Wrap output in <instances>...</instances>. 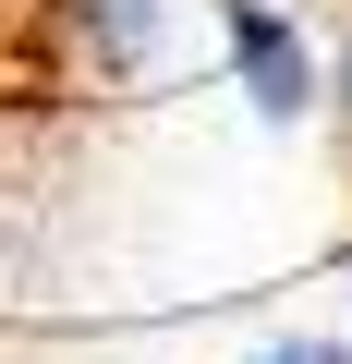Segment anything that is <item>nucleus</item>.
<instances>
[{
	"mask_svg": "<svg viewBox=\"0 0 352 364\" xmlns=\"http://www.w3.org/2000/svg\"><path fill=\"white\" fill-rule=\"evenodd\" d=\"M231 73H243V97H255V122H316L328 109V73H316V49L267 13V0H231Z\"/></svg>",
	"mask_w": 352,
	"mask_h": 364,
	"instance_id": "f257e3e1",
	"label": "nucleus"
},
{
	"mask_svg": "<svg viewBox=\"0 0 352 364\" xmlns=\"http://www.w3.org/2000/svg\"><path fill=\"white\" fill-rule=\"evenodd\" d=\"M73 49L97 73H146L158 61V0H73Z\"/></svg>",
	"mask_w": 352,
	"mask_h": 364,
	"instance_id": "f03ea898",
	"label": "nucleus"
},
{
	"mask_svg": "<svg viewBox=\"0 0 352 364\" xmlns=\"http://www.w3.org/2000/svg\"><path fill=\"white\" fill-rule=\"evenodd\" d=\"M243 364H352L340 340H267V352H243Z\"/></svg>",
	"mask_w": 352,
	"mask_h": 364,
	"instance_id": "7ed1b4c3",
	"label": "nucleus"
},
{
	"mask_svg": "<svg viewBox=\"0 0 352 364\" xmlns=\"http://www.w3.org/2000/svg\"><path fill=\"white\" fill-rule=\"evenodd\" d=\"M328 122L352 134V37H340V61H328Z\"/></svg>",
	"mask_w": 352,
	"mask_h": 364,
	"instance_id": "20e7f679",
	"label": "nucleus"
}]
</instances>
